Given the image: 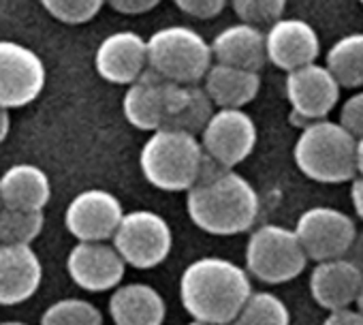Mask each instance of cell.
Returning <instances> with one entry per match:
<instances>
[{"label":"cell","instance_id":"836d02e7","mask_svg":"<svg viewBox=\"0 0 363 325\" xmlns=\"http://www.w3.org/2000/svg\"><path fill=\"white\" fill-rule=\"evenodd\" d=\"M11 131V118H9V109L0 107V143H3L9 137Z\"/></svg>","mask_w":363,"mask_h":325},{"label":"cell","instance_id":"8fae6325","mask_svg":"<svg viewBox=\"0 0 363 325\" xmlns=\"http://www.w3.org/2000/svg\"><path fill=\"white\" fill-rule=\"evenodd\" d=\"M199 139L210 160L220 167L235 170L252 154L259 131L252 116L244 109H218Z\"/></svg>","mask_w":363,"mask_h":325},{"label":"cell","instance_id":"5bb4252c","mask_svg":"<svg viewBox=\"0 0 363 325\" xmlns=\"http://www.w3.org/2000/svg\"><path fill=\"white\" fill-rule=\"evenodd\" d=\"M67 272L79 289L88 293H103L120 287L126 261L113 244L77 242L67 257Z\"/></svg>","mask_w":363,"mask_h":325},{"label":"cell","instance_id":"f1b7e54d","mask_svg":"<svg viewBox=\"0 0 363 325\" xmlns=\"http://www.w3.org/2000/svg\"><path fill=\"white\" fill-rule=\"evenodd\" d=\"M354 139L363 137V90L348 97L340 109V120H337Z\"/></svg>","mask_w":363,"mask_h":325},{"label":"cell","instance_id":"7c38bea8","mask_svg":"<svg viewBox=\"0 0 363 325\" xmlns=\"http://www.w3.org/2000/svg\"><path fill=\"white\" fill-rule=\"evenodd\" d=\"M342 86L325 65H308L286 73L284 92L291 105V120L308 126L310 122L325 120L340 101Z\"/></svg>","mask_w":363,"mask_h":325},{"label":"cell","instance_id":"44dd1931","mask_svg":"<svg viewBox=\"0 0 363 325\" xmlns=\"http://www.w3.org/2000/svg\"><path fill=\"white\" fill-rule=\"evenodd\" d=\"M0 197L5 208L43 212L52 199V182L41 167L18 162L0 176Z\"/></svg>","mask_w":363,"mask_h":325},{"label":"cell","instance_id":"2e32d148","mask_svg":"<svg viewBox=\"0 0 363 325\" xmlns=\"http://www.w3.org/2000/svg\"><path fill=\"white\" fill-rule=\"evenodd\" d=\"M267 62L284 73L316 62L320 39L316 31L301 18H280L265 33Z\"/></svg>","mask_w":363,"mask_h":325},{"label":"cell","instance_id":"8d00e7d4","mask_svg":"<svg viewBox=\"0 0 363 325\" xmlns=\"http://www.w3.org/2000/svg\"><path fill=\"white\" fill-rule=\"evenodd\" d=\"M0 325H28V323H24V321H3Z\"/></svg>","mask_w":363,"mask_h":325},{"label":"cell","instance_id":"f35d334b","mask_svg":"<svg viewBox=\"0 0 363 325\" xmlns=\"http://www.w3.org/2000/svg\"><path fill=\"white\" fill-rule=\"evenodd\" d=\"M0 210H3V197H0Z\"/></svg>","mask_w":363,"mask_h":325},{"label":"cell","instance_id":"484cf974","mask_svg":"<svg viewBox=\"0 0 363 325\" xmlns=\"http://www.w3.org/2000/svg\"><path fill=\"white\" fill-rule=\"evenodd\" d=\"M39 325H103V314L88 299L65 297L45 308Z\"/></svg>","mask_w":363,"mask_h":325},{"label":"cell","instance_id":"cb8c5ba5","mask_svg":"<svg viewBox=\"0 0 363 325\" xmlns=\"http://www.w3.org/2000/svg\"><path fill=\"white\" fill-rule=\"evenodd\" d=\"M229 325H291V312L278 295L269 291H252Z\"/></svg>","mask_w":363,"mask_h":325},{"label":"cell","instance_id":"d590c367","mask_svg":"<svg viewBox=\"0 0 363 325\" xmlns=\"http://www.w3.org/2000/svg\"><path fill=\"white\" fill-rule=\"evenodd\" d=\"M354 308L363 314V285H361V289H359V295H357V302H354Z\"/></svg>","mask_w":363,"mask_h":325},{"label":"cell","instance_id":"52a82bcc","mask_svg":"<svg viewBox=\"0 0 363 325\" xmlns=\"http://www.w3.org/2000/svg\"><path fill=\"white\" fill-rule=\"evenodd\" d=\"M189 86L175 84L152 69H147L137 82H133L122 99V114L126 122L139 131L171 128L184 107Z\"/></svg>","mask_w":363,"mask_h":325},{"label":"cell","instance_id":"ba28073f","mask_svg":"<svg viewBox=\"0 0 363 325\" xmlns=\"http://www.w3.org/2000/svg\"><path fill=\"white\" fill-rule=\"evenodd\" d=\"M111 244L126 265L152 270L171 255L173 231L160 214L152 210H133L124 214Z\"/></svg>","mask_w":363,"mask_h":325},{"label":"cell","instance_id":"6da1fadb","mask_svg":"<svg viewBox=\"0 0 363 325\" xmlns=\"http://www.w3.org/2000/svg\"><path fill=\"white\" fill-rule=\"evenodd\" d=\"M261 204L255 187L235 170L208 160L197 184L186 193L189 219L212 236H240L259 216Z\"/></svg>","mask_w":363,"mask_h":325},{"label":"cell","instance_id":"4dcf8cb0","mask_svg":"<svg viewBox=\"0 0 363 325\" xmlns=\"http://www.w3.org/2000/svg\"><path fill=\"white\" fill-rule=\"evenodd\" d=\"M107 5L124 16H141L160 5V0H107Z\"/></svg>","mask_w":363,"mask_h":325},{"label":"cell","instance_id":"74e56055","mask_svg":"<svg viewBox=\"0 0 363 325\" xmlns=\"http://www.w3.org/2000/svg\"><path fill=\"white\" fill-rule=\"evenodd\" d=\"M186 325H214V323H206V321H197V319H193L191 323H186Z\"/></svg>","mask_w":363,"mask_h":325},{"label":"cell","instance_id":"d6a6232c","mask_svg":"<svg viewBox=\"0 0 363 325\" xmlns=\"http://www.w3.org/2000/svg\"><path fill=\"white\" fill-rule=\"evenodd\" d=\"M350 202H352L354 214L363 221V176H359V178L352 180V187H350Z\"/></svg>","mask_w":363,"mask_h":325},{"label":"cell","instance_id":"e0dca14e","mask_svg":"<svg viewBox=\"0 0 363 325\" xmlns=\"http://www.w3.org/2000/svg\"><path fill=\"white\" fill-rule=\"evenodd\" d=\"M43 280V265L30 244H0V306L30 299Z\"/></svg>","mask_w":363,"mask_h":325},{"label":"cell","instance_id":"d6986e66","mask_svg":"<svg viewBox=\"0 0 363 325\" xmlns=\"http://www.w3.org/2000/svg\"><path fill=\"white\" fill-rule=\"evenodd\" d=\"M214 62L261 73L267 62L265 33L259 26L240 22L220 31L212 41Z\"/></svg>","mask_w":363,"mask_h":325},{"label":"cell","instance_id":"ac0fdd59","mask_svg":"<svg viewBox=\"0 0 363 325\" xmlns=\"http://www.w3.org/2000/svg\"><path fill=\"white\" fill-rule=\"evenodd\" d=\"M361 285L363 270L352 259L340 257L320 261L310 272V293L327 312L350 308V304L357 302Z\"/></svg>","mask_w":363,"mask_h":325},{"label":"cell","instance_id":"603a6c76","mask_svg":"<svg viewBox=\"0 0 363 325\" xmlns=\"http://www.w3.org/2000/svg\"><path fill=\"white\" fill-rule=\"evenodd\" d=\"M325 67L333 73L342 88L363 86V33H350L337 39L325 58Z\"/></svg>","mask_w":363,"mask_h":325},{"label":"cell","instance_id":"d4e9b609","mask_svg":"<svg viewBox=\"0 0 363 325\" xmlns=\"http://www.w3.org/2000/svg\"><path fill=\"white\" fill-rule=\"evenodd\" d=\"M45 225L43 212L5 208L0 210V244H33Z\"/></svg>","mask_w":363,"mask_h":325},{"label":"cell","instance_id":"1f68e13d","mask_svg":"<svg viewBox=\"0 0 363 325\" xmlns=\"http://www.w3.org/2000/svg\"><path fill=\"white\" fill-rule=\"evenodd\" d=\"M323 325H363V314L357 308H342L331 310Z\"/></svg>","mask_w":363,"mask_h":325},{"label":"cell","instance_id":"7a4b0ae2","mask_svg":"<svg viewBox=\"0 0 363 325\" xmlns=\"http://www.w3.org/2000/svg\"><path fill=\"white\" fill-rule=\"evenodd\" d=\"M250 295L248 270L225 257H199L179 276V302L197 321L229 325Z\"/></svg>","mask_w":363,"mask_h":325},{"label":"cell","instance_id":"30bf717a","mask_svg":"<svg viewBox=\"0 0 363 325\" xmlns=\"http://www.w3.org/2000/svg\"><path fill=\"white\" fill-rule=\"evenodd\" d=\"M48 71L30 48L0 41V107L20 109L35 103L45 88Z\"/></svg>","mask_w":363,"mask_h":325},{"label":"cell","instance_id":"ab89813d","mask_svg":"<svg viewBox=\"0 0 363 325\" xmlns=\"http://www.w3.org/2000/svg\"><path fill=\"white\" fill-rule=\"evenodd\" d=\"M359 3H361V5H363V0H359Z\"/></svg>","mask_w":363,"mask_h":325},{"label":"cell","instance_id":"3957f363","mask_svg":"<svg viewBox=\"0 0 363 325\" xmlns=\"http://www.w3.org/2000/svg\"><path fill=\"white\" fill-rule=\"evenodd\" d=\"M208 160L199 135L177 128L154 131L139 152L143 178L164 193H189L201 178Z\"/></svg>","mask_w":363,"mask_h":325},{"label":"cell","instance_id":"f546056e","mask_svg":"<svg viewBox=\"0 0 363 325\" xmlns=\"http://www.w3.org/2000/svg\"><path fill=\"white\" fill-rule=\"evenodd\" d=\"M173 5L191 18L197 20H214L218 18L225 7L229 5V0H173Z\"/></svg>","mask_w":363,"mask_h":325},{"label":"cell","instance_id":"8992f818","mask_svg":"<svg viewBox=\"0 0 363 325\" xmlns=\"http://www.w3.org/2000/svg\"><path fill=\"white\" fill-rule=\"evenodd\" d=\"M308 255L295 233L284 225H261L246 244V270L265 285H282L308 265Z\"/></svg>","mask_w":363,"mask_h":325},{"label":"cell","instance_id":"9a60e30c","mask_svg":"<svg viewBox=\"0 0 363 325\" xmlns=\"http://www.w3.org/2000/svg\"><path fill=\"white\" fill-rule=\"evenodd\" d=\"M96 73L116 86H130L147 71V39L133 31L107 35L94 54Z\"/></svg>","mask_w":363,"mask_h":325},{"label":"cell","instance_id":"277c9868","mask_svg":"<svg viewBox=\"0 0 363 325\" xmlns=\"http://www.w3.org/2000/svg\"><path fill=\"white\" fill-rule=\"evenodd\" d=\"M293 158L297 170L320 184H342L357 176V139L333 120H316L301 128Z\"/></svg>","mask_w":363,"mask_h":325},{"label":"cell","instance_id":"4316f807","mask_svg":"<svg viewBox=\"0 0 363 325\" xmlns=\"http://www.w3.org/2000/svg\"><path fill=\"white\" fill-rule=\"evenodd\" d=\"M107 0H41L43 9L58 22L79 26L99 16Z\"/></svg>","mask_w":363,"mask_h":325},{"label":"cell","instance_id":"5b68a950","mask_svg":"<svg viewBox=\"0 0 363 325\" xmlns=\"http://www.w3.org/2000/svg\"><path fill=\"white\" fill-rule=\"evenodd\" d=\"M212 65V43L189 26H167L147 37V69L169 82L201 84Z\"/></svg>","mask_w":363,"mask_h":325},{"label":"cell","instance_id":"83f0119b","mask_svg":"<svg viewBox=\"0 0 363 325\" xmlns=\"http://www.w3.org/2000/svg\"><path fill=\"white\" fill-rule=\"evenodd\" d=\"M229 3L242 22L259 28L278 22L286 9V0H229Z\"/></svg>","mask_w":363,"mask_h":325},{"label":"cell","instance_id":"4fadbf2b","mask_svg":"<svg viewBox=\"0 0 363 325\" xmlns=\"http://www.w3.org/2000/svg\"><path fill=\"white\" fill-rule=\"evenodd\" d=\"M122 219L124 210L120 199L105 189L77 193L65 210V225L77 242L113 240Z\"/></svg>","mask_w":363,"mask_h":325},{"label":"cell","instance_id":"7402d4cb","mask_svg":"<svg viewBox=\"0 0 363 325\" xmlns=\"http://www.w3.org/2000/svg\"><path fill=\"white\" fill-rule=\"evenodd\" d=\"M203 88L218 109H244L261 90V73L214 62L203 79Z\"/></svg>","mask_w":363,"mask_h":325},{"label":"cell","instance_id":"9c48e42d","mask_svg":"<svg viewBox=\"0 0 363 325\" xmlns=\"http://www.w3.org/2000/svg\"><path fill=\"white\" fill-rule=\"evenodd\" d=\"M295 233L310 261H329L344 257L357 242L354 221L329 206L308 208L295 223Z\"/></svg>","mask_w":363,"mask_h":325},{"label":"cell","instance_id":"ffe728a7","mask_svg":"<svg viewBox=\"0 0 363 325\" xmlns=\"http://www.w3.org/2000/svg\"><path fill=\"white\" fill-rule=\"evenodd\" d=\"M109 316L113 325H162L167 304L162 295L145 282L120 285L111 291Z\"/></svg>","mask_w":363,"mask_h":325},{"label":"cell","instance_id":"e575fe53","mask_svg":"<svg viewBox=\"0 0 363 325\" xmlns=\"http://www.w3.org/2000/svg\"><path fill=\"white\" fill-rule=\"evenodd\" d=\"M357 174L363 176V137L357 139Z\"/></svg>","mask_w":363,"mask_h":325}]
</instances>
